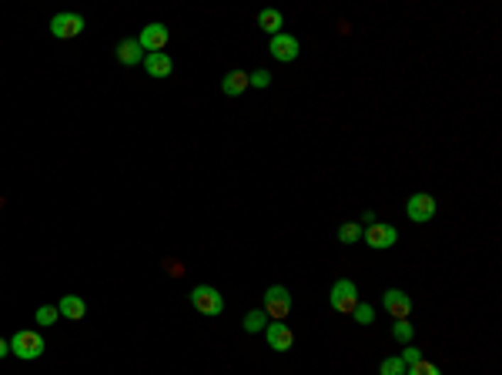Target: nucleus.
<instances>
[{"instance_id": "nucleus-1", "label": "nucleus", "mask_w": 502, "mask_h": 375, "mask_svg": "<svg viewBox=\"0 0 502 375\" xmlns=\"http://www.w3.org/2000/svg\"><path fill=\"white\" fill-rule=\"evenodd\" d=\"M44 339H40V332H17V335H11V355H17V359H23V362H34V359H40L44 355Z\"/></svg>"}, {"instance_id": "nucleus-2", "label": "nucleus", "mask_w": 502, "mask_h": 375, "mask_svg": "<svg viewBox=\"0 0 502 375\" xmlns=\"http://www.w3.org/2000/svg\"><path fill=\"white\" fill-rule=\"evenodd\" d=\"M328 302H332V308H335L339 315H351V308L362 302V298H359L355 281H351V278H339L335 285H332V292H328Z\"/></svg>"}, {"instance_id": "nucleus-3", "label": "nucleus", "mask_w": 502, "mask_h": 375, "mask_svg": "<svg viewBox=\"0 0 502 375\" xmlns=\"http://www.w3.org/2000/svg\"><path fill=\"white\" fill-rule=\"evenodd\" d=\"M191 305L198 308L201 315H208V318H214V315H222L224 312V298H222V292L218 288H211V285H198V288H191Z\"/></svg>"}, {"instance_id": "nucleus-4", "label": "nucleus", "mask_w": 502, "mask_h": 375, "mask_svg": "<svg viewBox=\"0 0 502 375\" xmlns=\"http://www.w3.org/2000/svg\"><path fill=\"white\" fill-rule=\"evenodd\" d=\"M265 315L275 318V322H285L292 315V292L285 285H271L265 292Z\"/></svg>"}, {"instance_id": "nucleus-5", "label": "nucleus", "mask_w": 502, "mask_h": 375, "mask_svg": "<svg viewBox=\"0 0 502 375\" xmlns=\"http://www.w3.org/2000/svg\"><path fill=\"white\" fill-rule=\"evenodd\" d=\"M365 245L375 248V251H386V248H392L398 241V232H395V224H386V222H375V224H365Z\"/></svg>"}, {"instance_id": "nucleus-6", "label": "nucleus", "mask_w": 502, "mask_h": 375, "mask_svg": "<svg viewBox=\"0 0 502 375\" xmlns=\"http://www.w3.org/2000/svg\"><path fill=\"white\" fill-rule=\"evenodd\" d=\"M168 40H171V31L164 23H148V27H141V34H138L141 50H148V54H161L164 47H168Z\"/></svg>"}, {"instance_id": "nucleus-7", "label": "nucleus", "mask_w": 502, "mask_h": 375, "mask_svg": "<svg viewBox=\"0 0 502 375\" xmlns=\"http://www.w3.org/2000/svg\"><path fill=\"white\" fill-rule=\"evenodd\" d=\"M84 31V17L81 13H54L50 17V34L60 37V40H70Z\"/></svg>"}, {"instance_id": "nucleus-8", "label": "nucleus", "mask_w": 502, "mask_h": 375, "mask_svg": "<svg viewBox=\"0 0 502 375\" xmlns=\"http://www.w3.org/2000/svg\"><path fill=\"white\" fill-rule=\"evenodd\" d=\"M405 214H409L415 224H425L435 218V198L432 195H425V191H419V195H412L409 205H405Z\"/></svg>"}, {"instance_id": "nucleus-9", "label": "nucleus", "mask_w": 502, "mask_h": 375, "mask_svg": "<svg viewBox=\"0 0 502 375\" xmlns=\"http://www.w3.org/2000/svg\"><path fill=\"white\" fill-rule=\"evenodd\" d=\"M382 308H386L395 322L398 318H409L412 315V295H405L402 288H388V292L382 295Z\"/></svg>"}, {"instance_id": "nucleus-10", "label": "nucleus", "mask_w": 502, "mask_h": 375, "mask_svg": "<svg viewBox=\"0 0 502 375\" xmlns=\"http://www.w3.org/2000/svg\"><path fill=\"white\" fill-rule=\"evenodd\" d=\"M265 335H268V349H275V352H288L295 345V332L285 322H268Z\"/></svg>"}, {"instance_id": "nucleus-11", "label": "nucleus", "mask_w": 502, "mask_h": 375, "mask_svg": "<svg viewBox=\"0 0 502 375\" xmlns=\"http://www.w3.org/2000/svg\"><path fill=\"white\" fill-rule=\"evenodd\" d=\"M298 50H302V47H298V37L295 34H275L271 37V54H275V60H285V64H288V60L298 58Z\"/></svg>"}, {"instance_id": "nucleus-12", "label": "nucleus", "mask_w": 502, "mask_h": 375, "mask_svg": "<svg viewBox=\"0 0 502 375\" xmlns=\"http://www.w3.org/2000/svg\"><path fill=\"white\" fill-rule=\"evenodd\" d=\"M117 60H121V64H128V67H134V64L144 60V50H141L138 37H124V40L117 44Z\"/></svg>"}, {"instance_id": "nucleus-13", "label": "nucleus", "mask_w": 502, "mask_h": 375, "mask_svg": "<svg viewBox=\"0 0 502 375\" xmlns=\"http://www.w3.org/2000/svg\"><path fill=\"white\" fill-rule=\"evenodd\" d=\"M144 70H148L151 77L161 81V77H168V74L175 70V64H171V58H168L164 50H161V54H144Z\"/></svg>"}, {"instance_id": "nucleus-14", "label": "nucleus", "mask_w": 502, "mask_h": 375, "mask_svg": "<svg viewBox=\"0 0 502 375\" xmlns=\"http://www.w3.org/2000/svg\"><path fill=\"white\" fill-rule=\"evenodd\" d=\"M58 312L64 318H70V322H81V318L87 315V305H84L77 295H64V298L58 302Z\"/></svg>"}, {"instance_id": "nucleus-15", "label": "nucleus", "mask_w": 502, "mask_h": 375, "mask_svg": "<svg viewBox=\"0 0 502 375\" xmlns=\"http://www.w3.org/2000/svg\"><path fill=\"white\" fill-rule=\"evenodd\" d=\"M222 91L228 94V97H238V94L248 91V74L245 70H228L222 77Z\"/></svg>"}, {"instance_id": "nucleus-16", "label": "nucleus", "mask_w": 502, "mask_h": 375, "mask_svg": "<svg viewBox=\"0 0 502 375\" xmlns=\"http://www.w3.org/2000/svg\"><path fill=\"white\" fill-rule=\"evenodd\" d=\"M258 27L265 31V34H281V11H275V7H265V11L258 13Z\"/></svg>"}, {"instance_id": "nucleus-17", "label": "nucleus", "mask_w": 502, "mask_h": 375, "mask_svg": "<svg viewBox=\"0 0 502 375\" xmlns=\"http://www.w3.org/2000/svg\"><path fill=\"white\" fill-rule=\"evenodd\" d=\"M362 224H355V222H345L339 228V241H345V245H355V241H359V238H362Z\"/></svg>"}, {"instance_id": "nucleus-18", "label": "nucleus", "mask_w": 502, "mask_h": 375, "mask_svg": "<svg viewBox=\"0 0 502 375\" xmlns=\"http://www.w3.org/2000/svg\"><path fill=\"white\" fill-rule=\"evenodd\" d=\"M392 335H395V342H402V345H409L412 335H415V328H412L409 318H398L395 325H392Z\"/></svg>"}, {"instance_id": "nucleus-19", "label": "nucleus", "mask_w": 502, "mask_h": 375, "mask_svg": "<svg viewBox=\"0 0 502 375\" xmlns=\"http://www.w3.org/2000/svg\"><path fill=\"white\" fill-rule=\"evenodd\" d=\"M60 318V312H58V305H40V308H37V315H34V322L37 325H54V322H58Z\"/></svg>"}, {"instance_id": "nucleus-20", "label": "nucleus", "mask_w": 502, "mask_h": 375, "mask_svg": "<svg viewBox=\"0 0 502 375\" xmlns=\"http://www.w3.org/2000/svg\"><path fill=\"white\" fill-rule=\"evenodd\" d=\"M351 318L359 322V325H372V318H375V308L369 302H359L355 308H351Z\"/></svg>"}, {"instance_id": "nucleus-21", "label": "nucleus", "mask_w": 502, "mask_h": 375, "mask_svg": "<svg viewBox=\"0 0 502 375\" xmlns=\"http://www.w3.org/2000/svg\"><path fill=\"white\" fill-rule=\"evenodd\" d=\"M378 375H405V362L398 355H388L386 362L378 365Z\"/></svg>"}, {"instance_id": "nucleus-22", "label": "nucleus", "mask_w": 502, "mask_h": 375, "mask_svg": "<svg viewBox=\"0 0 502 375\" xmlns=\"http://www.w3.org/2000/svg\"><path fill=\"white\" fill-rule=\"evenodd\" d=\"M265 325H268L265 312H248L245 315V332H265Z\"/></svg>"}, {"instance_id": "nucleus-23", "label": "nucleus", "mask_w": 502, "mask_h": 375, "mask_svg": "<svg viewBox=\"0 0 502 375\" xmlns=\"http://www.w3.org/2000/svg\"><path fill=\"white\" fill-rule=\"evenodd\" d=\"M405 375H442V369H439V365H432V362H425V359H419L415 365H409V369H405Z\"/></svg>"}, {"instance_id": "nucleus-24", "label": "nucleus", "mask_w": 502, "mask_h": 375, "mask_svg": "<svg viewBox=\"0 0 502 375\" xmlns=\"http://www.w3.org/2000/svg\"><path fill=\"white\" fill-rule=\"evenodd\" d=\"M268 84H271L268 70H255V74H248V87H268Z\"/></svg>"}, {"instance_id": "nucleus-25", "label": "nucleus", "mask_w": 502, "mask_h": 375, "mask_svg": "<svg viewBox=\"0 0 502 375\" xmlns=\"http://www.w3.org/2000/svg\"><path fill=\"white\" fill-rule=\"evenodd\" d=\"M398 359H402V362H405V369H409V365H415V362H419V359H422V352H419V349H409V345H405Z\"/></svg>"}, {"instance_id": "nucleus-26", "label": "nucleus", "mask_w": 502, "mask_h": 375, "mask_svg": "<svg viewBox=\"0 0 502 375\" xmlns=\"http://www.w3.org/2000/svg\"><path fill=\"white\" fill-rule=\"evenodd\" d=\"M11 355V339H0V359H7Z\"/></svg>"}, {"instance_id": "nucleus-27", "label": "nucleus", "mask_w": 502, "mask_h": 375, "mask_svg": "<svg viewBox=\"0 0 502 375\" xmlns=\"http://www.w3.org/2000/svg\"><path fill=\"white\" fill-rule=\"evenodd\" d=\"M362 224H375V211H365V214H362Z\"/></svg>"}]
</instances>
